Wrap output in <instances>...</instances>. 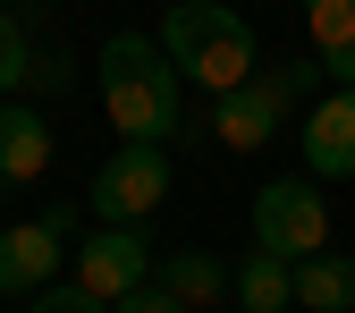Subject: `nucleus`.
Instances as JSON below:
<instances>
[{
	"label": "nucleus",
	"instance_id": "f257e3e1",
	"mask_svg": "<svg viewBox=\"0 0 355 313\" xmlns=\"http://www.w3.org/2000/svg\"><path fill=\"white\" fill-rule=\"evenodd\" d=\"M102 102H110V127L136 144H169L187 136V110H178V68L153 34H110L102 51Z\"/></svg>",
	"mask_w": 355,
	"mask_h": 313
},
{
	"label": "nucleus",
	"instance_id": "f03ea898",
	"mask_svg": "<svg viewBox=\"0 0 355 313\" xmlns=\"http://www.w3.org/2000/svg\"><path fill=\"white\" fill-rule=\"evenodd\" d=\"M161 51H169V68L187 85L229 94V85L254 76V26L229 9V0H169L161 9Z\"/></svg>",
	"mask_w": 355,
	"mask_h": 313
},
{
	"label": "nucleus",
	"instance_id": "7ed1b4c3",
	"mask_svg": "<svg viewBox=\"0 0 355 313\" xmlns=\"http://www.w3.org/2000/svg\"><path fill=\"white\" fill-rule=\"evenodd\" d=\"M322 76V60H288V68H254L245 85H229V94H211V136L229 144V153H254V144H271L296 94Z\"/></svg>",
	"mask_w": 355,
	"mask_h": 313
},
{
	"label": "nucleus",
	"instance_id": "20e7f679",
	"mask_svg": "<svg viewBox=\"0 0 355 313\" xmlns=\"http://www.w3.org/2000/svg\"><path fill=\"white\" fill-rule=\"evenodd\" d=\"M254 246L279 254V262H304L330 246V203L313 195V178H271L254 195Z\"/></svg>",
	"mask_w": 355,
	"mask_h": 313
},
{
	"label": "nucleus",
	"instance_id": "39448f33",
	"mask_svg": "<svg viewBox=\"0 0 355 313\" xmlns=\"http://www.w3.org/2000/svg\"><path fill=\"white\" fill-rule=\"evenodd\" d=\"M94 203L102 220H127V229H136V220H153L161 203H169V144H136L127 136L102 169H94Z\"/></svg>",
	"mask_w": 355,
	"mask_h": 313
},
{
	"label": "nucleus",
	"instance_id": "423d86ee",
	"mask_svg": "<svg viewBox=\"0 0 355 313\" xmlns=\"http://www.w3.org/2000/svg\"><path fill=\"white\" fill-rule=\"evenodd\" d=\"M144 280H153L144 237L127 229V220H102V229L85 237V254H76V288H85V296H102V305H119V296H136Z\"/></svg>",
	"mask_w": 355,
	"mask_h": 313
},
{
	"label": "nucleus",
	"instance_id": "0eeeda50",
	"mask_svg": "<svg viewBox=\"0 0 355 313\" xmlns=\"http://www.w3.org/2000/svg\"><path fill=\"white\" fill-rule=\"evenodd\" d=\"M68 220H76V212H68V203H51L42 220H17V229H0V296H34V288H51Z\"/></svg>",
	"mask_w": 355,
	"mask_h": 313
},
{
	"label": "nucleus",
	"instance_id": "6e6552de",
	"mask_svg": "<svg viewBox=\"0 0 355 313\" xmlns=\"http://www.w3.org/2000/svg\"><path fill=\"white\" fill-rule=\"evenodd\" d=\"M296 144H304V169L313 178H355V85L313 102V119L296 127Z\"/></svg>",
	"mask_w": 355,
	"mask_h": 313
},
{
	"label": "nucleus",
	"instance_id": "1a4fd4ad",
	"mask_svg": "<svg viewBox=\"0 0 355 313\" xmlns=\"http://www.w3.org/2000/svg\"><path fill=\"white\" fill-rule=\"evenodd\" d=\"M51 169V127H42V110H0V178L9 187H34V178Z\"/></svg>",
	"mask_w": 355,
	"mask_h": 313
},
{
	"label": "nucleus",
	"instance_id": "9d476101",
	"mask_svg": "<svg viewBox=\"0 0 355 313\" xmlns=\"http://www.w3.org/2000/svg\"><path fill=\"white\" fill-rule=\"evenodd\" d=\"M296 305L304 313H355V254H304L296 262Z\"/></svg>",
	"mask_w": 355,
	"mask_h": 313
},
{
	"label": "nucleus",
	"instance_id": "9b49d317",
	"mask_svg": "<svg viewBox=\"0 0 355 313\" xmlns=\"http://www.w3.org/2000/svg\"><path fill=\"white\" fill-rule=\"evenodd\" d=\"M229 296H237L245 313H288V305H296V262H279V254L254 246V262L229 280Z\"/></svg>",
	"mask_w": 355,
	"mask_h": 313
},
{
	"label": "nucleus",
	"instance_id": "f8f14e48",
	"mask_svg": "<svg viewBox=\"0 0 355 313\" xmlns=\"http://www.w3.org/2000/svg\"><path fill=\"white\" fill-rule=\"evenodd\" d=\"M161 288H169L178 305H211V296H229V271H220L211 254H178L169 271H161Z\"/></svg>",
	"mask_w": 355,
	"mask_h": 313
},
{
	"label": "nucleus",
	"instance_id": "ddd939ff",
	"mask_svg": "<svg viewBox=\"0 0 355 313\" xmlns=\"http://www.w3.org/2000/svg\"><path fill=\"white\" fill-rule=\"evenodd\" d=\"M304 17H313V51H347L355 42V0H304Z\"/></svg>",
	"mask_w": 355,
	"mask_h": 313
},
{
	"label": "nucleus",
	"instance_id": "4468645a",
	"mask_svg": "<svg viewBox=\"0 0 355 313\" xmlns=\"http://www.w3.org/2000/svg\"><path fill=\"white\" fill-rule=\"evenodd\" d=\"M26 60H34V42H26V26L0 9V94H17L26 85Z\"/></svg>",
	"mask_w": 355,
	"mask_h": 313
},
{
	"label": "nucleus",
	"instance_id": "2eb2a0df",
	"mask_svg": "<svg viewBox=\"0 0 355 313\" xmlns=\"http://www.w3.org/2000/svg\"><path fill=\"white\" fill-rule=\"evenodd\" d=\"M26 313H110V305H102V296H85L76 280H68V288L51 280V288H34V296H26Z\"/></svg>",
	"mask_w": 355,
	"mask_h": 313
},
{
	"label": "nucleus",
	"instance_id": "dca6fc26",
	"mask_svg": "<svg viewBox=\"0 0 355 313\" xmlns=\"http://www.w3.org/2000/svg\"><path fill=\"white\" fill-rule=\"evenodd\" d=\"M110 313H195V305H178V296H169V288H161V280H144V288H136V296H119V305H110Z\"/></svg>",
	"mask_w": 355,
	"mask_h": 313
},
{
	"label": "nucleus",
	"instance_id": "f3484780",
	"mask_svg": "<svg viewBox=\"0 0 355 313\" xmlns=\"http://www.w3.org/2000/svg\"><path fill=\"white\" fill-rule=\"evenodd\" d=\"M26 85H34V94H60V85H68V60L60 51H34L26 60Z\"/></svg>",
	"mask_w": 355,
	"mask_h": 313
},
{
	"label": "nucleus",
	"instance_id": "a211bd4d",
	"mask_svg": "<svg viewBox=\"0 0 355 313\" xmlns=\"http://www.w3.org/2000/svg\"><path fill=\"white\" fill-rule=\"evenodd\" d=\"M313 60H322L330 85H355V42H347V51H313Z\"/></svg>",
	"mask_w": 355,
	"mask_h": 313
},
{
	"label": "nucleus",
	"instance_id": "6ab92c4d",
	"mask_svg": "<svg viewBox=\"0 0 355 313\" xmlns=\"http://www.w3.org/2000/svg\"><path fill=\"white\" fill-rule=\"evenodd\" d=\"M0 9H9V0H0Z\"/></svg>",
	"mask_w": 355,
	"mask_h": 313
}]
</instances>
